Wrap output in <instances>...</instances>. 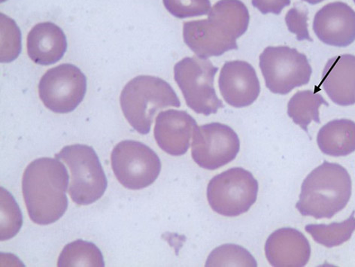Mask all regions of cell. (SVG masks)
Wrapping results in <instances>:
<instances>
[{
    "label": "cell",
    "instance_id": "obj_1",
    "mask_svg": "<svg viewBox=\"0 0 355 267\" xmlns=\"http://www.w3.org/2000/svg\"><path fill=\"white\" fill-rule=\"evenodd\" d=\"M250 21V12L241 0H220L207 19L184 24V42L200 58L220 57L238 49L236 40L247 31Z\"/></svg>",
    "mask_w": 355,
    "mask_h": 267
},
{
    "label": "cell",
    "instance_id": "obj_2",
    "mask_svg": "<svg viewBox=\"0 0 355 267\" xmlns=\"http://www.w3.org/2000/svg\"><path fill=\"white\" fill-rule=\"evenodd\" d=\"M69 175L58 158L33 160L24 173L22 191L28 215L35 224L55 223L68 208Z\"/></svg>",
    "mask_w": 355,
    "mask_h": 267
},
{
    "label": "cell",
    "instance_id": "obj_3",
    "mask_svg": "<svg viewBox=\"0 0 355 267\" xmlns=\"http://www.w3.org/2000/svg\"><path fill=\"white\" fill-rule=\"evenodd\" d=\"M352 191L348 171L338 164L324 162L302 184L296 208L304 216L330 219L347 206Z\"/></svg>",
    "mask_w": 355,
    "mask_h": 267
},
{
    "label": "cell",
    "instance_id": "obj_4",
    "mask_svg": "<svg viewBox=\"0 0 355 267\" xmlns=\"http://www.w3.org/2000/svg\"><path fill=\"white\" fill-rule=\"evenodd\" d=\"M120 103L124 117L140 135H146L156 114L168 107L180 108L181 101L174 89L164 79L139 76L123 87Z\"/></svg>",
    "mask_w": 355,
    "mask_h": 267
},
{
    "label": "cell",
    "instance_id": "obj_5",
    "mask_svg": "<svg viewBox=\"0 0 355 267\" xmlns=\"http://www.w3.org/2000/svg\"><path fill=\"white\" fill-rule=\"evenodd\" d=\"M63 160L71 173L69 193L73 201L80 206H87L100 200L108 182L98 155L86 145L64 147L55 155Z\"/></svg>",
    "mask_w": 355,
    "mask_h": 267
},
{
    "label": "cell",
    "instance_id": "obj_6",
    "mask_svg": "<svg viewBox=\"0 0 355 267\" xmlns=\"http://www.w3.org/2000/svg\"><path fill=\"white\" fill-rule=\"evenodd\" d=\"M218 68L210 60L198 57L185 58L174 67V78L186 104L194 112L209 117L224 108L214 87Z\"/></svg>",
    "mask_w": 355,
    "mask_h": 267
},
{
    "label": "cell",
    "instance_id": "obj_7",
    "mask_svg": "<svg viewBox=\"0 0 355 267\" xmlns=\"http://www.w3.org/2000/svg\"><path fill=\"white\" fill-rule=\"evenodd\" d=\"M259 189V182L250 172L241 167L230 169L209 182L208 202L219 215L237 217L253 206Z\"/></svg>",
    "mask_w": 355,
    "mask_h": 267
},
{
    "label": "cell",
    "instance_id": "obj_8",
    "mask_svg": "<svg viewBox=\"0 0 355 267\" xmlns=\"http://www.w3.org/2000/svg\"><path fill=\"white\" fill-rule=\"evenodd\" d=\"M260 68L266 87L281 95L309 84L312 67L304 53L288 46H270L260 55Z\"/></svg>",
    "mask_w": 355,
    "mask_h": 267
},
{
    "label": "cell",
    "instance_id": "obj_9",
    "mask_svg": "<svg viewBox=\"0 0 355 267\" xmlns=\"http://www.w3.org/2000/svg\"><path fill=\"white\" fill-rule=\"evenodd\" d=\"M113 172L119 182L130 190H141L153 184L162 171V162L155 151L143 142L124 140L113 148Z\"/></svg>",
    "mask_w": 355,
    "mask_h": 267
},
{
    "label": "cell",
    "instance_id": "obj_10",
    "mask_svg": "<svg viewBox=\"0 0 355 267\" xmlns=\"http://www.w3.org/2000/svg\"><path fill=\"white\" fill-rule=\"evenodd\" d=\"M87 78L76 66L64 64L50 69L42 77L39 94L44 106L58 114L74 111L83 102Z\"/></svg>",
    "mask_w": 355,
    "mask_h": 267
},
{
    "label": "cell",
    "instance_id": "obj_11",
    "mask_svg": "<svg viewBox=\"0 0 355 267\" xmlns=\"http://www.w3.org/2000/svg\"><path fill=\"white\" fill-rule=\"evenodd\" d=\"M241 149L236 132L226 124L211 123L197 127L191 155L201 168L215 171L233 162Z\"/></svg>",
    "mask_w": 355,
    "mask_h": 267
},
{
    "label": "cell",
    "instance_id": "obj_12",
    "mask_svg": "<svg viewBox=\"0 0 355 267\" xmlns=\"http://www.w3.org/2000/svg\"><path fill=\"white\" fill-rule=\"evenodd\" d=\"M218 85L225 102L235 108L251 105L261 93L254 68L243 60L226 62L220 70Z\"/></svg>",
    "mask_w": 355,
    "mask_h": 267
},
{
    "label": "cell",
    "instance_id": "obj_13",
    "mask_svg": "<svg viewBox=\"0 0 355 267\" xmlns=\"http://www.w3.org/2000/svg\"><path fill=\"white\" fill-rule=\"evenodd\" d=\"M313 31L328 46L347 47L355 41V12L342 2L327 4L316 13Z\"/></svg>",
    "mask_w": 355,
    "mask_h": 267
},
{
    "label": "cell",
    "instance_id": "obj_14",
    "mask_svg": "<svg viewBox=\"0 0 355 267\" xmlns=\"http://www.w3.org/2000/svg\"><path fill=\"white\" fill-rule=\"evenodd\" d=\"M197 127L196 121L187 112L168 110L158 114L154 136L159 147L166 153L182 156L187 153Z\"/></svg>",
    "mask_w": 355,
    "mask_h": 267
},
{
    "label": "cell",
    "instance_id": "obj_15",
    "mask_svg": "<svg viewBox=\"0 0 355 267\" xmlns=\"http://www.w3.org/2000/svg\"><path fill=\"white\" fill-rule=\"evenodd\" d=\"M265 254L275 267H303L311 256V246L299 230L285 227L273 232L266 240Z\"/></svg>",
    "mask_w": 355,
    "mask_h": 267
},
{
    "label": "cell",
    "instance_id": "obj_16",
    "mask_svg": "<svg viewBox=\"0 0 355 267\" xmlns=\"http://www.w3.org/2000/svg\"><path fill=\"white\" fill-rule=\"evenodd\" d=\"M320 85L334 103L355 104V56L342 55L328 60Z\"/></svg>",
    "mask_w": 355,
    "mask_h": 267
},
{
    "label": "cell",
    "instance_id": "obj_17",
    "mask_svg": "<svg viewBox=\"0 0 355 267\" xmlns=\"http://www.w3.org/2000/svg\"><path fill=\"white\" fill-rule=\"evenodd\" d=\"M30 58L37 64L49 66L57 63L67 49L66 35L54 23L43 22L35 25L26 42Z\"/></svg>",
    "mask_w": 355,
    "mask_h": 267
},
{
    "label": "cell",
    "instance_id": "obj_18",
    "mask_svg": "<svg viewBox=\"0 0 355 267\" xmlns=\"http://www.w3.org/2000/svg\"><path fill=\"white\" fill-rule=\"evenodd\" d=\"M317 142L322 153L344 157L355 151V123L349 119L328 122L318 132Z\"/></svg>",
    "mask_w": 355,
    "mask_h": 267
},
{
    "label": "cell",
    "instance_id": "obj_19",
    "mask_svg": "<svg viewBox=\"0 0 355 267\" xmlns=\"http://www.w3.org/2000/svg\"><path fill=\"white\" fill-rule=\"evenodd\" d=\"M322 105H329L321 94L311 90L300 91L291 97L288 104V114L293 121L308 132L311 122H321L319 109Z\"/></svg>",
    "mask_w": 355,
    "mask_h": 267
},
{
    "label": "cell",
    "instance_id": "obj_20",
    "mask_svg": "<svg viewBox=\"0 0 355 267\" xmlns=\"http://www.w3.org/2000/svg\"><path fill=\"white\" fill-rule=\"evenodd\" d=\"M58 266L104 267L105 263L98 247L91 242L78 239L64 248L59 256Z\"/></svg>",
    "mask_w": 355,
    "mask_h": 267
},
{
    "label": "cell",
    "instance_id": "obj_21",
    "mask_svg": "<svg viewBox=\"0 0 355 267\" xmlns=\"http://www.w3.org/2000/svg\"><path fill=\"white\" fill-rule=\"evenodd\" d=\"M354 214V211L348 219L340 223L311 224L306 225L305 230L318 244L327 248L339 246L349 241L355 231Z\"/></svg>",
    "mask_w": 355,
    "mask_h": 267
},
{
    "label": "cell",
    "instance_id": "obj_22",
    "mask_svg": "<svg viewBox=\"0 0 355 267\" xmlns=\"http://www.w3.org/2000/svg\"><path fill=\"white\" fill-rule=\"evenodd\" d=\"M206 266H257L254 257L242 246H220L209 255Z\"/></svg>",
    "mask_w": 355,
    "mask_h": 267
},
{
    "label": "cell",
    "instance_id": "obj_23",
    "mask_svg": "<svg viewBox=\"0 0 355 267\" xmlns=\"http://www.w3.org/2000/svg\"><path fill=\"white\" fill-rule=\"evenodd\" d=\"M22 213L12 197L5 189L1 188V240L10 239L21 228Z\"/></svg>",
    "mask_w": 355,
    "mask_h": 267
},
{
    "label": "cell",
    "instance_id": "obj_24",
    "mask_svg": "<svg viewBox=\"0 0 355 267\" xmlns=\"http://www.w3.org/2000/svg\"><path fill=\"white\" fill-rule=\"evenodd\" d=\"M166 10L179 19L209 15L210 0H163Z\"/></svg>",
    "mask_w": 355,
    "mask_h": 267
},
{
    "label": "cell",
    "instance_id": "obj_25",
    "mask_svg": "<svg viewBox=\"0 0 355 267\" xmlns=\"http://www.w3.org/2000/svg\"><path fill=\"white\" fill-rule=\"evenodd\" d=\"M308 10L306 6L304 8H292L286 16V22L288 31L297 35L298 41L308 40L313 42L308 30Z\"/></svg>",
    "mask_w": 355,
    "mask_h": 267
},
{
    "label": "cell",
    "instance_id": "obj_26",
    "mask_svg": "<svg viewBox=\"0 0 355 267\" xmlns=\"http://www.w3.org/2000/svg\"><path fill=\"white\" fill-rule=\"evenodd\" d=\"M290 4L291 0H252L253 6L263 15H279Z\"/></svg>",
    "mask_w": 355,
    "mask_h": 267
},
{
    "label": "cell",
    "instance_id": "obj_27",
    "mask_svg": "<svg viewBox=\"0 0 355 267\" xmlns=\"http://www.w3.org/2000/svg\"><path fill=\"white\" fill-rule=\"evenodd\" d=\"M302 1L306 2L311 5H316L324 1V0H302Z\"/></svg>",
    "mask_w": 355,
    "mask_h": 267
},
{
    "label": "cell",
    "instance_id": "obj_28",
    "mask_svg": "<svg viewBox=\"0 0 355 267\" xmlns=\"http://www.w3.org/2000/svg\"><path fill=\"white\" fill-rule=\"evenodd\" d=\"M354 3H355V0H354Z\"/></svg>",
    "mask_w": 355,
    "mask_h": 267
}]
</instances>
